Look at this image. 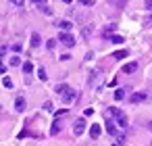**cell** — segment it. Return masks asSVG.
Here are the masks:
<instances>
[{
	"instance_id": "6da1fadb",
	"label": "cell",
	"mask_w": 152,
	"mask_h": 146,
	"mask_svg": "<svg viewBox=\"0 0 152 146\" xmlns=\"http://www.w3.org/2000/svg\"><path fill=\"white\" fill-rule=\"evenodd\" d=\"M56 94H58V96L63 98V102H67V104L77 98V92H75L73 88H69L67 84H58V86H56Z\"/></svg>"
},
{
	"instance_id": "7a4b0ae2",
	"label": "cell",
	"mask_w": 152,
	"mask_h": 146,
	"mask_svg": "<svg viewBox=\"0 0 152 146\" xmlns=\"http://www.w3.org/2000/svg\"><path fill=\"white\" fill-rule=\"evenodd\" d=\"M108 111H110V115H113V117L117 119L119 127H121V129H127V117L123 115V111H121V109H117V106H110Z\"/></svg>"
},
{
	"instance_id": "3957f363",
	"label": "cell",
	"mask_w": 152,
	"mask_h": 146,
	"mask_svg": "<svg viewBox=\"0 0 152 146\" xmlns=\"http://www.w3.org/2000/svg\"><path fill=\"white\" fill-rule=\"evenodd\" d=\"M58 42L65 44L67 48H73V46H75V38H73L69 32H61V34H58Z\"/></svg>"
},
{
	"instance_id": "277c9868",
	"label": "cell",
	"mask_w": 152,
	"mask_h": 146,
	"mask_svg": "<svg viewBox=\"0 0 152 146\" xmlns=\"http://www.w3.org/2000/svg\"><path fill=\"white\" fill-rule=\"evenodd\" d=\"M86 127H88V125H86V119L79 117V119H75V123H73V134H75V136H81V134L86 131Z\"/></svg>"
},
{
	"instance_id": "5b68a950",
	"label": "cell",
	"mask_w": 152,
	"mask_h": 146,
	"mask_svg": "<svg viewBox=\"0 0 152 146\" xmlns=\"http://www.w3.org/2000/svg\"><path fill=\"white\" fill-rule=\"evenodd\" d=\"M106 131H108L110 136H115V138L119 136V129H117V125H115V121L110 119V115L106 117Z\"/></svg>"
},
{
	"instance_id": "8992f818",
	"label": "cell",
	"mask_w": 152,
	"mask_h": 146,
	"mask_svg": "<svg viewBox=\"0 0 152 146\" xmlns=\"http://www.w3.org/2000/svg\"><path fill=\"white\" fill-rule=\"evenodd\" d=\"M146 98H148V94H146V92H135V94H131V98H129V100H131L133 104H140V102H144Z\"/></svg>"
},
{
	"instance_id": "52a82bcc",
	"label": "cell",
	"mask_w": 152,
	"mask_h": 146,
	"mask_svg": "<svg viewBox=\"0 0 152 146\" xmlns=\"http://www.w3.org/2000/svg\"><path fill=\"white\" fill-rule=\"evenodd\" d=\"M100 134H102V127L98 125V123H94V125H90V136L96 140V138H100Z\"/></svg>"
},
{
	"instance_id": "ba28073f",
	"label": "cell",
	"mask_w": 152,
	"mask_h": 146,
	"mask_svg": "<svg viewBox=\"0 0 152 146\" xmlns=\"http://www.w3.org/2000/svg\"><path fill=\"white\" fill-rule=\"evenodd\" d=\"M29 44H31V48H38L40 44H42V38H40V34H31V40H29Z\"/></svg>"
},
{
	"instance_id": "9c48e42d",
	"label": "cell",
	"mask_w": 152,
	"mask_h": 146,
	"mask_svg": "<svg viewBox=\"0 0 152 146\" xmlns=\"http://www.w3.org/2000/svg\"><path fill=\"white\" fill-rule=\"evenodd\" d=\"M58 29L61 32H71L73 29V23L71 21H58Z\"/></svg>"
},
{
	"instance_id": "30bf717a",
	"label": "cell",
	"mask_w": 152,
	"mask_h": 146,
	"mask_svg": "<svg viewBox=\"0 0 152 146\" xmlns=\"http://www.w3.org/2000/svg\"><path fill=\"white\" fill-rule=\"evenodd\" d=\"M15 111H25V98H23V96H17V100H15Z\"/></svg>"
},
{
	"instance_id": "8fae6325",
	"label": "cell",
	"mask_w": 152,
	"mask_h": 146,
	"mask_svg": "<svg viewBox=\"0 0 152 146\" xmlns=\"http://www.w3.org/2000/svg\"><path fill=\"white\" fill-rule=\"evenodd\" d=\"M137 69V63H127V65H123V73H133Z\"/></svg>"
},
{
	"instance_id": "7c38bea8",
	"label": "cell",
	"mask_w": 152,
	"mask_h": 146,
	"mask_svg": "<svg viewBox=\"0 0 152 146\" xmlns=\"http://www.w3.org/2000/svg\"><path fill=\"white\" fill-rule=\"evenodd\" d=\"M113 59H117V61L127 59V50H115V52H113Z\"/></svg>"
},
{
	"instance_id": "4fadbf2b",
	"label": "cell",
	"mask_w": 152,
	"mask_h": 146,
	"mask_svg": "<svg viewBox=\"0 0 152 146\" xmlns=\"http://www.w3.org/2000/svg\"><path fill=\"white\" fill-rule=\"evenodd\" d=\"M21 67H23V73H25V75H29V73L34 71V63H29V61H27V63H23Z\"/></svg>"
},
{
	"instance_id": "5bb4252c",
	"label": "cell",
	"mask_w": 152,
	"mask_h": 146,
	"mask_svg": "<svg viewBox=\"0 0 152 146\" xmlns=\"http://www.w3.org/2000/svg\"><path fill=\"white\" fill-rule=\"evenodd\" d=\"M113 96H115V100H123V98H125V90H121V88H119V90H115V94H113Z\"/></svg>"
},
{
	"instance_id": "9a60e30c",
	"label": "cell",
	"mask_w": 152,
	"mask_h": 146,
	"mask_svg": "<svg viewBox=\"0 0 152 146\" xmlns=\"http://www.w3.org/2000/svg\"><path fill=\"white\" fill-rule=\"evenodd\" d=\"M58 131H61V125H58V121H54V123H52V129H50V134H52V136H56Z\"/></svg>"
},
{
	"instance_id": "2e32d148",
	"label": "cell",
	"mask_w": 152,
	"mask_h": 146,
	"mask_svg": "<svg viewBox=\"0 0 152 146\" xmlns=\"http://www.w3.org/2000/svg\"><path fill=\"white\" fill-rule=\"evenodd\" d=\"M2 86L11 90V88H13V79H11V77H4V79H2Z\"/></svg>"
},
{
	"instance_id": "e0dca14e",
	"label": "cell",
	"mask_w": 152,
	"mask_h": 146,
	"mask_svg": "<svg viewBox=\"0 0 152 146\" xmlns=\"http://www.w3.org/2000/svg\"><path fill=\"white\" fill-rule=\"evenodd\" d=\"M113 32H115V25H108V27L104 29V36H106V38H110V36H113Z\"/></svg>"
},
{
	"instance_id": "ac0fdd59",
	"label": "cell",
	"mask_w": 152,
	"mask_h": 146,
	"mask_svg": "<svg viewBox=\"0 0 152 146\" xmlns=\"http://www.w3.org/2000/svg\"><path fill=\"white\" fill-rule=\"evenodd\" d=\"M110 42L113 44H123V38L121 36H110Z\"/></svg>"
},
{
	"instance_id": "d6986e66",
	"label": "cell",
	"mask_w": 152,
	"mask_h": 146,
	"mask_svg": "<svg viewBox=\"0 0 152 146\" xmlns=\"http://www.w3.org/2000/svg\"><path fill=\"white\" fill-rule=\"evenodd\" d=\"M11 65H13V67L21 65V59H19V56H11Z\"/></svg>"
},
{
	"instance_id": "ffe728a7",
	"label": "cell",
	"mask_w": 152,
	"mask_h": 146,
	"mask_svg": "<svg viewBox=\"0 0 152 146\" xmlns=\"http://www.w3.org/2000/svg\"><path fill=\"white\" fill-rule=\"evenodd\" d=\"M38 77H40L42 81H46V79H48V77H46V71H44V69H38Z\"/></svg>"
},
{
	"instance_id": "44dd1931",
	"label": "cell",
	"mask_w": 152,
	"mask_h": 146,
	"mask_svg": "<svg viewBox=\"0 0 152 146\" xmlns=\"http://www.w3.org/2000/svg\"><path fill=\"white\" fill-rule=\"evenodd\" d=\"M9 2H11L13 7H23V2H25V0H9Z\"/></svg>"
},
{
	"instance_id": "7402d4cb",
	"label": "cell",
	"mask_w": 152,
	"mask_h": 146,
	"mask_svg": "<svg viewBox=\"0 0 152 146\" xmlns=\"http://www.w3.org/2000/svg\"><path fill=\"white\" fill-rule=\"evenodd\" d=\"M79 2H81L83 7H94V2H96V0H79Z\"/></svg>"
},
{
	"instance_id": "603a6c76",
	"label": "cell",
	"mask_w": 152,
	"mask_h": 146,
	"mask_svg": "<svg viewBox=\"0 0 152 146\" xmlns=\"http://www.w3.org/2000/svg\"><path fill=\"white\" fill-rule=\"evenodd\" d=\"M63 115H67V109H61V111H54V117L58 119V117H63Z\"/></svg>"
},
{
	"instance_id": "cb8c5ba5",
	"label": "cell",
	"mask_w": 152,
	"mask_h": 146,
	"mask_svg": "<svg viewBox=\"0 0 152 146\" xmlns=\"http://www.w3.org/2000/svg\"><path fill=\"white\" fill-rule=\"evenodd\" d=\"M46 46H48V50H52V48L56 46V40H48V42H46Z\"/></svg>"
},
{
	"instance_id": "d4e9b609",
	"label": "cell",
	"mask_w": 152,
	"mask_h": 146,
	"mask_svg": "<svg viewBox=\"0 0 152 146\" xmlns=\"http://www.w3.org/2000/svg\"><path fill=\"white\" fill-rule=\"evenodd\" d=\"M44 111H52V102H50V100L44 102Z\"/></svg>"
},
{
	"instance_id": "484cf974",
	"label": "cell",
	"mask_w": 152,
	"mask_h": 146,
	"mask_svg": "<svg viewBox=\"0 0 152 146\" xmlns=\"http://www.w3.org/2000/svg\"><path fill=\"white\" fill-rule=\"evenodd\" d=\"M83 115H86V117H90V115H94V109H92V106H90V109H86V111H83Z\"/></svg>"
},
{
	"instance_id": "4316f807",
	"label": "cell",
	"mask_w": 152,
	"mask_h": 146,
	"mask_svg": "<svg viewBox=\"0 0 152 146\" xmlns=\"http://www.w3.org/2000/svg\"><path fill=\"white\" fill-rule=\"evenodd\" d=\"M144 4H146L148 11H152V0H144Z\"/></svg>"
},
{
	"instance_id": "83f0119b",
	"label": "cell",
	"mask_w": 152,
	"mask_h": 146,
	"mask_svg": "<svg viewBox=\"0 0 152 146\" xmlns=\"http://www.w3.org/2000/svg\"><path fill=\"white\" fill-rule=\"evenodd\" d=\"M13 50L15 52H21V44H13Z\"/></svg>"
},
{
	"instance_id": "f1b7e54d",
	"label": "cell",
	"mask_w": 152,
	"mask_h": 146,
	"mask_svg": "<svg viewBox=\"0 0 152 146\" xmlns=\"http://www.w3.org/2000/svg\"><path fill=\"white\" fill-rule=\"evenodd\" d=\"M7 71V67H4V63H0V73H4Z\"/></svg>"
},
{
	"instance_id": "f546056e",
	"label": "cell",
	"mask_w": 152,
	"mask_h": 146,
	"mask_svg": "<svg viewBox=\"0 0 152 146\" xmlns=\"http://www.w3.org/2000/svg\"><path fill=\"white\" fill-rule=\"evenodd\" d=\"M148 129H150V131H152V121H150V123H148Z\"/></svg>"
},
{
	"instance_id": "4dcf8cb0",
	"label": "cell",
	"mask_w": 152,
	"mask_h": 146,
	"mask_svg": "<svg viewBox=\"0 0 152 146\" xmlns=\"http://www.w3.org/2000/svg\"><path fill=\"white\" fill-rule=\"evenodd\" d=\"M63 2H67V4H71V2H73V0H63Z\"/></svg>"
},
{
	"instance_id": "1f68e13d",
	"label": "cell",
	"mask_w": 152,
	"mask_h": 146,
	"mask_svg": "<svg viewBox=\"0 0 152 146\" xmlns=\"http://www.w3.org/2000/svg\"><path fill=\"white\" fill-rule=\"evenodd\" d=\"M34 2H46V0H34Z\"/></svg>"
},
{
	"instance_id": "d6a6232c",
	"label": "cell",
	"mask_w": 152,
	"mask_h": 146,
	"mask_svg": "<svg viewBox=\"0 0 152 146\" xmlns=\"http://www.w3.org/2000/svg\"><path fill=\"white\" fill-rule=\"evenodd\" d=\"M113 146H121V142H117V144H113Z\"/></svg>"
}]
</instances>
